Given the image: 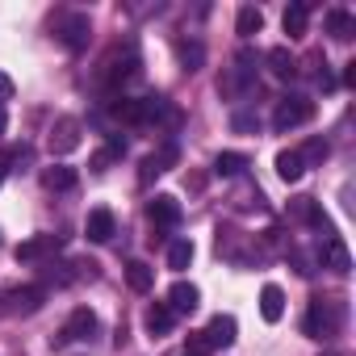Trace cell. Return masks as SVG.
<instances>
[{
  "mask_svg": "<svg viewBox=\"0 0 356 356\" xmlns=\"http://www.w3.org/2000/svg\"><path fill=\"white\" fill-rule=\"evenodd\" d=\"M143 323H147V331H151V339H163V335L172 331V323H176V314L168 310V302H155V306L147 310V318H143Z\"/></svg>",
  "mask_w": 356,
  "mask_h": 356,
  "instance_id": "9a60e30c",
  "label": "cell"
},
{
  "mask_svg": "<svg viewBox=\"0 0 356 356\" xmlns=\"http://www.w3.org/2000/svg\"><path fill=\"white\" fill-rule=\"evenodd\" d=\"M318 264L331 268V273H348V268H352V256H348V248H343L339 235H327V239H323V248H318Z\"/></svg>",
  "mask_w": 356,
  "mask_h": 356,
  "instance_id": "9c48e42d",
  "label": "cell"
},
{
  "mask_svg": "<svg viewBox=\"0 0 356 356\" xmlns=\"http://www.w3.org/2000/svg\"><path fill=\"white\" fill-rule=\"evenodd\" d=\"M202 331H206V339H210V343H214V352H218V348H231V343H235L239 323H235V314H214Z\"/></svg>",
  "mask_w": 356,
  "mask_h": 356,
  "instance_id": "30bf717a",
  "label": "cell"
},
{
  "mask_svg": "<svg viewBox=\"0 0 356 356\" xmlns=\"http://www.w3.org/2000/svg\"><path fill=\"white\" fill-rule=\"evenodd\" d=\"M243 168H248V155H243V151H222V155L214 159V172H218V176H243Z\"/></svg>",
  "mask_w": 356,
  "mask_h": 356,
  "instance_id": "603a6c76",
  "label": "cell"
},
{
  "mask_svg": "<svg viewBox=\"0 0 356 356\" xmlns=\"http://www.w3.org/2000/svg\"><path fill=\"white\" fill-rule=\"evenodd\" d=\"M126 281H130L134 293H147V289L155 285V268H147L143 260H130V264H126Z\"/></svg>",
  "mask_w": 356,
  "mask_h": 356,
  "instance_id": "44dd1931",
  "label": "cell"
},
{
  "mask_svg": "<svg viewBox=\"0 0 356 356\" xmlns=\"http://www.w3.org/2000/svg\"><path fill=\"white\" fill-rule=\"evenodd\" d=\"M210 352H214V343L206 339V331H193L185 343V356H210Z\"/></svg>",
  "mask_w": 356,
  "mask_h": 356,
  "instance_id": "83f0119b",
  "label": "cell"
},
{
  "mask_svg": "<svg viewBox=\"0 0 356 356\" xmlns=\"http://www.w3.org/2000/svg\"><path fill=\"white\" fill-rule=\"evenodd\" d=\"M47 147H51V155H67V151H76V147H80V118H59V122L51 126Z\"/></svg>",
  "mask_w": 356,
  "mask_h": 356,
  "instance_id": "5b68a950",
  "label": "cell"
},
{
  "mask_svg": "<svg viewBox=\"0 0 356 356\" xmlns=\"http://www.w3.org/2000/svg\"><path fill=\"white\" fill-rule=\"evenodd\" d=\"M318 84H323V88H335V80H331V72H327V63H323V72H318Z\"/></svg>",
  "mask_w": 356,
  "mask_h": 356,
  "instance_id": "4dcf8cb0",
  "label": "cell"
},
{
  "mask_svg": "<svg viewBox=\"0 0 356 356\" xmlns=\"http://www.w3.org/2000/svg\"><path fill=\"white\" fill-rule=\"evenodd\" d=\"M302 172H306V163H302V155H298V151H281V155H277V176H281L285 185L302 181Z\"/></svg>",
  "mask_w": 356,
  "mask_h": 356,
  "instance_id": "ffe728a7",
  "label": "cell"
},
{
  "mask_svg": "<svg viewBox=\"0 0 356 356\" xmlns=\"http://www.w3.org/2000/svg\"><path fill=\"white\" fill-rule=\"evenodd\" d=\"M113 231H118V222H113V214H109V210H92V214H88V222H84L88 243H109V239H113Z\"/></svg>",
  "mask_w": 356,
  "mask_h": 356,
  "instance_id": "7c38bea8",
  "label": "cell"
},
{
  "mask_svg": "<svg viewBox=\"0 0 356 356\" xmlns=\"http://www.w3.org/2000/svg\"><path fill=\"white\" fill-rule=\"evenodd\" d=\"M314 118V101L310 97H302V92H293V97H281L277 101V113H273V130H293V126H306Z\"/></svg>",
  "mask_w": 356,
  "mask_h": 356,
  "instance_id": "7a4b0ae2",
  "label": "cell"
},
{
  "mask_svg": "<svg viewBox=\"0 0 356 356\" xmlns=\"http://www.w3.org/2000/svg\"><path fill=\"white\" fill-rule=\"evenodd\" d=\"M202 306V289L193 285V281H176L172 289H168V310L172 314H193Z\"/></svg>",
  "mask_w": 356,
  "mask_h": 356,
  "instance_id": "8992f818",
  "label": "cell"
},
{
  "mask_svg": "<svg viewBox=\"0 0 356 356\" xmlns=\"http://www.w3.org/2000/svg\"><path fill=\"white\" fill-rule=\"evenodd\" d=\"M55 248H59V239H55V235H34V239L17 243V252H13V256H17L22 264H30V260H42V256H51Z\"/></svg>",
  "mask_w": 356,
  "mask_h": 356,
  "instance_id": "4fadbf2b",
  "label": "cell"
},
{
  "mask_svg": "<svg viewBox=\"0 0 356 356\" xmlns=\"http://www.w3.org/2000/svg\"><path fill=\"white\" fill-rule=\"evenodd\" d=\"M176 55H181V63H185L189 72H197V67L206 63V47H202V42H176Z\"/></svg>",
  "mask_w": 356,
  "mask_h": 356,
  "instance_id": "d4e9b609",
  "label": "cell"
},
{
  "mask_svg": "<svg viewBox=\"0 0 356 356\" xmlns=\"http://www.w3.org/2000/svg\"><path fill=\"white\" fill-rule=\"evenodd\" d=\"M298 155H302V163H323V159L331 155V147H327L323 138H310V143H306V147H302Z\"/></svg>",
  "mask_w": 356,
  "mask_h": 356,
  "instance_id": "4316f807",
  "label": "cell"
},
{
  "mask_svg": "<svg viewBox=\"0 0 356 356\" xmlns=\"http://www.w3.org/2000/svg\"><path fill=\"white\" fill-rule=\"evenodd\" d=\"M9 163H13V155L5 151V155H0V181H5V172H9Z\"/></svg>",
  "mask_w": 356,
  "mask_h": 356,
  "instance_id": "1f68e13d",
  "label": "cell"
},
{
  "mask_svg": "<svg viewBox=\"0 0 356 356\" xmlns=\"http://www.w3.org/2000/svg\"><path fill=\"white\" fill-rule=\"evenodd\" d=\"M189 264H193V243H189V239H176V243L168 248V268L181 273V268H189Z\"/></svg>",
  "mask_w": 356,
  "mask_h": 356,
  "instance_id": "cb8c5ba5",
  "label": "cell"
},
{
  "mask_svg": "<svg viewBox=\"0 0 356 356\" xmlns=\"http://www.w3.org/2000/svg\"><path fill=\"white\" fill-rule=\"evenodd\" d=\"M88 34H92V30H88V17H84V13H72V17L59 22V38H63L67 51H84V47H88Z\"/></svg>",
  "mask_w": 356,
  "mask_h": 356,
  "instance_id": "ba28073f",
  "label": "cell"
},
{
  "mask_svg": "<svg viewBox=\"0 0 356 356\" xmlns=\"http://www.w3.org/2000/svg\"><path fill=\"white\" fill-rule=\"evenodd\" d=\"M0 134H5V105H0Z\"/></svg>",
  "mask_w": 356,
  "mask_h": 356,
  "instance_id": "d6a6232c",
  "label": "cell"
},
{
  "mask_svg": "<svg viewBox=\"0 0 356 356\" xmlns=\"http://www.w3.org/2000/svg\"><path fill=\"white\" fill-rule=\"evenodd\" d=\"M339 318H343V306H339L335 298H310L306 318H302V331H306L310 339H327V335L339 331Z\"/></svg>",
  "mask_w": 356,
  "mask_h": 356,
  "instance_id": "6da1fadb",
  "label": "cell"
},
{
  "mask_svg": "<svg viewBox=\"0 0 356 356\" xmlns=\"http://www.w3.org/2000/svg\"><path fill=\"white\" fill-rule=\"evenodd\" d=\"M147 218H151L155 227H176V222H181V202L168 197V193H159V197H151Z\"/></svg>",
  "mask_w": 356,
  "mask_h": 356,
  "instance_id": "8fae6325",
  "label": "cell"
},
{
  "mask_svg": "<svg viewBox=\"0 0 356 356\" xmlns=\"http://www.w3.org/2000/svg\"><path fill=\"white\" fill-rule=\"evenodd\" d=\"M268 67H273V76H281V80H293V76H298V59L289 55V47H273V51H268Z\"/></svg>",
  "mask_w": 356,
  "mask_h": 356,
  "instance_id": "d6986e66",
  "label": "cell"
},
{
  "mask_svg": "<svg viewBox=\"0 0 356 356\" xmlns=\"http://www.w3.org/2000/svg\"><path fill=\"white\" fill-rule=\"evenodd\" d=\"M281 22H285V34H289V38H302L306 26H310V5H306V0H293Z\"/></svg>",
  "mask_w": 356,
  "mask_h": 356,
  "instance_id": "2e32d148",
  "label": "cell"
},
{
  "mask_svg": "<svg viewBox=\"0 0 356 356\" xmlns=\"http://www.w3.org/2000/svg\"><path fill=\"white\" fill-rule=\"evenodd\" d=\"M176 159H181V151H176V143H163L159 151H151V155L143 159V172H138V181H143V185H151L155 176H159V172H168V168H172Z\"/></svg>",
  "mask_w": 356,
  "mask_h": 356,
  "instance_id": "52a82bcc",
  "label": "cell"
},
{
  "mask_svg": "<svg viewBox=\"0 0 356 356\" xmlns=\"http://www.w3.org/2000/svg\"><path fill=\"white\" fill-rule=\"evenodd\" d=\"M260 30H264V13H260L256 5H243L239 17H235V34H239V38H252V34H260Z\"/></svg>",
  "mask_w": 356,
  "mask_h": 356,
  "instance_id": "ac0fdd59",
  "label": "cell"
},
{
  "mask_svg": "<svg viewBox=\"0 0 356 356\" xmlns=\"http://www.w3.org/2000/svg\"><path fill=\"white\" fill-rule=\"evenodd\" d=\"M92 335H97V314L88 306H76L59 331V343H76V339H92Z\"/></svg>",
  "mask_w": 356,
  "mask_h": 356,
  "instance_id": "3957f363",
  "label": "cell"
},
{
  "mask_svg": "<svg viewBox=\"0 0 356 356\" xmlns=\"http://www.w3.org/2000/svg\"><path fill=\"white\" fill-rule=\"evenodd\" d=\"M9 97H13V80H9V76H5V72H0V105H5V101H9Z\"/></svg>",
  "mask_w": 356,
  "mask_h": 356,
  "instance_id": "f546056e",
  "label": "cell"
},
{
  "mask_svg": "<svg viewBox=\"0 0 356 356\" xmlns=\"http://www.w3.org/2000/svg\"><path fill=\"white\" fill-rule=\"evenodd\" d=\"M42 185H47V189H76V168H67V163L47 168V172H42Z\"/></svg>",
  "mask_w": 356,
  "mask_h": 356,
  "instance_id": "7402d4cb",
  "label": "cell"
},
{
  "mask_svg": "<svg viewBox=\"0 0 356 356\" xmlns=\"http://www.w3.org/2000/svg\"><path fill=\"white\" fill-rule=\"evenodd\" d=\"M42 298H47V289L42 285H26V289H9L5 298H0V314H30V310H38L42 306Z\"/></svg>",
  "mask_w": 356,
  "mask_h": 356,
  "instance_id": "277c9868",
  "label": "cell"
},
{
  "mask_svg": "<svg viewBox=\"0 0 356 356\" xmlns=\"http://www.w3.org/2000/svg\"><path fill=\"white\" fill-rule=\"evenodd\" d=\"M260 314H264V323H281V314H285V293H281V285H264V289H260Z\"/></svg>",
  "mask_w": 356,
  "mask_h": 356,
  "instance_id": "5bb4252c",
  "label": "cell"
},
{
  "mask_svg": "<svg viewBox=\"0 0 356 356\" xmlns=\"http://www.w3.org/2000/svg\"><path fill=\"white\" fill-rule=\"evenodd\" d=\"M323 356H339V352H323Z\"/></svg>",
  "mask_w": 356,
  "mask_h": 356,
  "instance_id": "836d02e7",
  "label": "cell"
},
{
  "mask_svg": "<svg viewBox=\"0 0 356 356\" xmlns=\"http://www.w3.org/2000/svg\"><path fill=\"white\" fill-rule=\"evenodd\" d=\"M327 34H331L335 42H348V38L356 34V17L343 13V9H331V13H327Z\"/></svg>",
  "mask_w": 356,
  "mask_h": 356,
  "instance_id": "e0dca14e",
  "label": "cell"
},
{
  "mask_svg": "<svg viewBox=\"0 0 356 356\" xmlns=\"http://www.w3.org/2000/svg\"><path fill=\"white\" fill-rule=\"evenodd\" d=\"M118 155H126V143H122V138H109V147H101V151L92 155V172H105Z\"/></svg>",
  "mask_w": 356,
  "mask_h": 356,
  "instance_id": "484cf974",
  "label": "cell"
},
{
  "mask_svg": "<svg viewBox=\"0 0 356 356\" xmlns=\"http://www.w3.org/2000/svg\"><path fill=\"white\" fill-rule=\"evenodd\" d=\"M231 126H235V130H239V134H248V130H256V126H260V122H256V118H252V113H235V118H231Z\"/></svg>",
  "mask_w": 356,
  "mask_h": 356,
  "instance_id": "f1b7e54d",
  "label": "cell"
}]
</instances>
